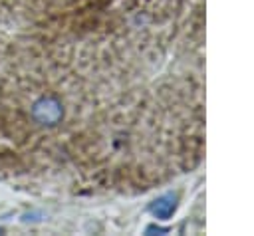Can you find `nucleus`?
Masks as SVG:
<instances>
[{
  "instance_id": "nucleus-3",
  "label": "nucleus",
  "mask_w": 254,
  "mask_h": 236,
  "mask_svg": "<svg viewBox=\"0 0 254 236\" xmlns=\"http://www.w3.org/2000/svg\"><path fill=\"white\" fill-rule=\"evenodd\" d=\"M149 232H167V228H161V226H147V234Z\"/></svg>"
},
{
  "instance_id": "nucleus-2",
  "label": "nucleus",
  "mask_w": 254,
  "mask_h": 236,
  "mask_svg": "<svg viewBox=\"0 0 254 236\" xmlns=\"http://www.w3.org/2000/svg\"><path fill=\"white\" fill-rule=\"evenodd\" d=\"M175 208H177V196L175 194H163V196H159L157 200H153L149 204V212L155 218H159V220L171 218L173 212H175Z\"/></svg>"
},
{
  "instance_id": "nucleus-1",
  "label": "nucleus",
  "mask_w": 254,
  "mask_h": 236,
  "mask_svg": "<svg viewBox=\"0 0 254 236\" xmlns=\"http://www.w3.org/2000/svg\"><path fill=\"white\" fill-rule=\"evenodd\" d=\"M30 117L38 127H56L64 119V105L52 93L40 95L30 107Z\"/></svg>"
}]
</instances>
